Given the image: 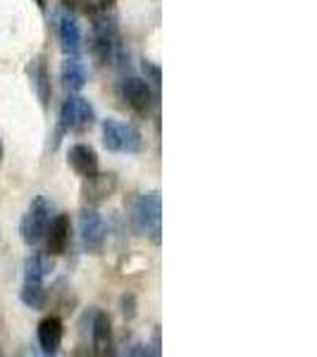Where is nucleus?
Listing matches in <instances>:
<instances>
[{"label":"nucleus","instance_id":"1","mask_svg":"<svg viewBox=\"0 0 317 357\" xmlns=\"http://www.w3.org/2000/svg\"><path fill=\"white\" fill-rule=\"evenodd\" d=\"M131 222H134L138 234L148 236L158 243L160 231H163V200H160V193H143L134 203Z\"/></svg>","mask_w":317,"mask_h":357},{"label":"nucleus","instance_id":"2","mask_svg":"<svg viewBox=\"0 0 317 357\" xmlns=\"http://www.w3.org/2000/svg\"><path fill=\"white\" fill-rule=\"evenodd\" d=\"M103 143L110 153L134 155L141 151V134L131 124L117 122V119H105L103 122Z\"/></svg>","mask_w":317,"mask_h":357},{"label":"nucleus","instance_id":"3","mask_svg":"<svg viewBox=\"0 0 317 357\" xmlns=\"http://www.w3.org/2000/svg\"><path fill=\"white\" fill-rule=\"evenodd\" d=\"M96 119L91 102L82 96H69L60 107V131H74L82 134Z\"/></svg>","mask_w":317,"mask_h":357},{"label":"nucleus","instance_id":"4","mask_svg":"<svg viewBox=\"0 0 317 357\" xmlns=\"http://www.w3.org/2000/svg\"><path fill=\"white\" fill-rule=\"evenodd\" d=\"M50 224V205L45 198H36L31 205H29L24 220H22V238H24V243L29 245H36L43 241L45 236V229H48Z\"/></svg>","mask_w":317,"mask_h":357},{"label":"nucleus","instance_id":"5","mask_svg":"<svg viewBox=\"0 0 317 357\" xmlns=\"http://www.w3.org/2000/svg\"><path fill=\"white\" fill-rule=\"evenodd\" d=\"M79 236H82V243L86 250H91V252L101 250L103 243H105V236H108L103 217L94 210L82 212V220H79Z\"/></svg>","mask_w":317,"mask_h":357},{"label":"nucleus","instance_id":"6","mask_svg":"<svg viewBox=\"0 0 317 357\" xmlns=\"http://www.w3.org/2000/svg\"><path fill=\"white\" fill-rule=\"evenodd\" d=\"M69 234H72V224H69V217L67 215H57V217H50V224L45 229V252L50 257H57L67 250L69 245Z\"/></svg>","mask_w":317,"mask_h":357},{"label":"nucleus","instance_id":"7","mask_svg":"<svg viewBox=\"0 0 317 357\" xmlns=\"http://www.w3.org/2000/svg\"><path fill=\"white\" fill-rule=\"evenodd\" d=\"M122 93H124V100L129 102V107L134 110L136 114H148L153 107V91L148 82L138 77H129L122 86Z\"/></svg>","mask_w":317,"mask_h":357},{"label":"nucleus","instance_id":"8","mask_svg":"<svg viewBox=\"0 0 317 357\" xmlns=\"http://www.w3.org/2000/svg\"><path fill=\"white\" fill-rule=\"evenodd\" d=\"M62 333H65V326H62V319L55 314H48L41 319V324H38V345H41L43 353L53 355L57 353V348L62 345Z\"/></svg>","mask_w":317,"mask_h":357},{"label":"nucleus","instance_id":"9","mask_svg":"<svg viewBox=\"0 0 317 357\" xmlns=\"http://www.w3.org/2000/svg\"><path fill=\"white\" fill-rule=\"evenodd\" d=\"M69 165L72 169L77 172L79 176L84 178H91L94 174H98V155L91 146L86 143H77V146L69 148Z\"/></svg>","mask_w":317,"mask_h":357},{"label":"nucleus","instance_id":"10","mask_svg":"<svg viewBox=\"0 0 317 357\" xmlns=\"http://www.w3.org/2000/svg\"><path fill=\"white\" fill-rule=\"evenodd\" d=\"M57 38H60L65 53L79 55V50H82V31H79V24L72 15H57Z\"/></svg>","mask_w":317,"mask_h":357},{"label":"nucleus","instance_id":"11","mask_svg":"<svg viewBox=\"0 0 317 357\" xmlns=\"http://www.w3.org/2000/svg\"><path fill=\"white\" fill-rule=\"evenodd\" d=\"M91 338H94V348L98 355L110 353L112 348V324L110 317L105 312H96L94 321H91Z\"/></svg>","mask_w":317,"mask_h":357},{"label":"nucleus","instance_id":"12","mask_svg":"<svg viewBox=\"0 0 317 357\" xmlns=\"http://www.w3.org/2000/svg\"><path fill=\"white\" fill-rule=\"evenodd\" d=\"M27 74L34 84V91H36L38 100H41L43 107H48V100H50V74H48V67H45L43 60H31L27 67Z\"/></svg>","mask_w":317,"mask_h":357},{"label":"nucleus","instance_id":"13","mask_svg":"<svg viewBox=\"0 0 317 357\" xmlns=\"http://www.w3.org/2000/svg\"><path fill=\"white\" fill-rule=\"evenodd\" d=\"M62 82L69 91H82L86 86V65L79 60V55H69L62 65Z\"/></svg>","mask_w":317,"mask_h":357},{"label":"nucleus","instance_id":"14","mask_svg":"<svg viewBox=\"0 0 317 357\" xmlns=\"http://www.w3.org/2000/svg\"><path fill=\"white\" fill-rule=\"evenodd\" d=\"M50 255H43V252H34V255L27 257L24 262V281H36V284H43L45 274L50 272Z\"/></svg>","mask_w":317,"mask_h":357},{"label":"nucleus","instance_id":"15","mask_svg":"<svg viewBox=\"0 0 317 357\" xmlns=\"http://www.w3.org/2000/svg\"><path fill=\"white\" fill-rule=\"evenodd\" d=\"M112 178V174H94L89 178V188H86V198H91L94 203L103 200L105 195H110V191L115 188V181L108 186V181Z\"/></svg>","mask_w":317,"mask_h":357},{"label":"nucleus","instance_id":"16","mask_svg":"<svg viewBox=\"0 0 317 357\" xmlns=\"http://www.w3.org/2000/svg\"><path fill=\"white\" fill-rule=\"evenodd\" d=\"M22 303L31 310H41L45 305V291L43 284H36V281H24V289H22Z\"/></svg>","mask_w":317,"mask_h":357},{"label":"nucleus","instance_id":"17","mask_svg":"<svg viewBox=\"0 0 317 357\" xmlns=\"http://www.w3.org/2000/svg\"><path fill=\"white\" fill-rule=\"evenodd\" d=\"M143 72L151 74V79H153V84H155V86L160 84V69L155 67V65H151V62H143Z\"/></svg>","mask_w":317,"mask_h":357},{"label":"nucleus","instance_id":"18","mask_svg":"<svg viewBox=\"0 0 317 357\" xmlns=\"http://www.w3.org/2000/svg\"><path fill=\"white\" fill-rule=\"evenodd\" d=\"M36 5L38 8H45V0H36Z\"/></svg>","mask_w":317,"mask_h":357},{"label":"nucleus","instance_id":"19","mask_svg":"<svg viewBox=\"0 0 317 357\" xmlns=\"http://www.w3.org/2000/svg\"><path fill=\"white\" fill-rule=\"evenodd\" d=\"M0 160H3V143H0Z\"/></svg>","mask_w":317,"mask_h":357}]
</instances>
